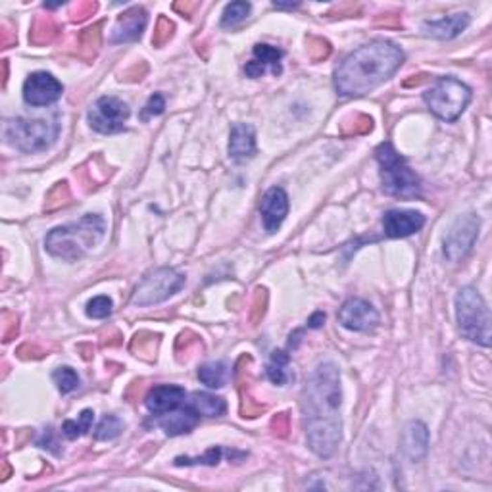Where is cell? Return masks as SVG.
I'll use <instances>...</instances> for the list:
<instances>
[{
  "label": "cell",
  "mask_w": 492,
  "mask_h": 492,
  "mask_svg": "<svg viewBox=\"0 0 492 492\" xmlns=\"http://www.w3.org/2000/svg\"><path fill=\"white\" fill-rule=\"evenodd\" d=\"M340 373L333 362L319 363L302 392V415L308 446L319 458L333 456L342 434Z\"/></svg>",
  "instance_id": "cell-1"
},
{
  "label": "cell",
  "mask_w": 492,
  "mask_h": 492,
  "mask_svg": "<svg viewBox=\"0 0 492 492\" xmlns=\"http://www.w3.org/2000/svg\"><path fill=\"white\" fill-rule=\"evenodd\" d=\"M404 62V52L391 41L377 39L348 54L335 72L340 96H362L391 79Z\"/></svg>",
  "instance_id": "cell-2"
},
{
  "label": "cell",
  "mask_w": 492,
  "mask_h": 492,
  "mask_svg": "<svg viewBox=\"0 0 492 492\" xmlns=\"http://www.w3.org/2000/svg\"><path fill=\"white\" fill-rule=\"evenodd\" d=\"M106 235V219L101 214H87L77 224L52 229L46 239V252L65 261H75L91 252Z\"/></svg>",
  "instance_id": "cell-3"
},
{
  "label": "cell",
  "mask_w": 492,
  "mask_h": 492,
  "mask_svg": "<svg viewBox=\"0 0 492 492\" xmlns=\"http://www.w3.org/2000/svg\"><path fill=\"white\" fill-rule=\"evenodd\" d=\"M456 319L460 331L479 347H491V311L473 287H463L456 297Z\"/></svg>",
  "instance_id": "cell-4"
},
{
  "label": "cell",
  "mask_w": 492,
  "mask_h": 492,
  "mask_svg": "<svg viewBox=\"0 0 492 492\" xmlns=\"http://www.w3.org/2000/svg\"><path fill=\"white\" fill-rule=\"evenodd\" d=\"M375 156L381 166V181L387 195L399 198H415L421 195L420 177L410 169L404 156H400L391 143L377 146Z\"/></svg>",
  "instance_id": "cell-5"
},
{
  "label": "cell",
  "mask_w": 492,
  "mask_h": 492,
  "mask_svg": "<svg viewBox=\"0 0 492 492\" xmlns=\"http://www.w3.org/2000/svg\"><path fill=\"white\" fill-rule=\"evenodd\" d=\"M58 133L60 125L56 116L51 119L15 117V119H8L4 127V137L8 143L22 153H43L56 143Z\"/></svg>",
  "instance_id": "cell-6"
},
{
  "label": "cell",
  "mask_w": 492,
  "mask_h": 492,
  "mask_svg": "<svg viewBox=\"0 0 492 492\" xmlns=\"http://www.w3.org/2000/svg\"><path fill=\"white\" fill-rule=\"evenodd\" d=\"M429 110L442 122H456L471 101V89L456 77H441L423 94Z\"/></svg>",
  "instance_id": "cell-7"
},
{
  "label": "cell",
  "mask_w": 492,
  "mask_h": 492,
  "mask_svg": "<svg viewBox=\"0 0 492 492\" xmlns=\"http://www.w3.org/2000/svg\"><path fill=\"white\" fill-rule=\"evenodd\" d=\"M183 287H185V276L175 271L174 268L153 269L137 285V289L133 292V304L141 308L160 304L169 297L177 294Z\"/></svg>",
  "instance_id": "cell-8"
},
{
  "label": "cell",
  "mask_w": 492,
  "mask_h": 492,
  "mask_svg": "<svg viewBox=\"0 0 492 492\" xmlns=\"http://www.w3.org/2000/svg\"><path fill=\"white\" fill-rule=\"evenodd\" d=\"M129 106L116 96H102L89 110V123L94 131L102 135H114L125 129L129 117Z\"/></svg>",
  "instance_id": "cell-9"
},
{
  "label": "cell",
  "mask_w": 492,
  "mask_h": 492,
  "mask_svg": "<svg viewBox=\"0 0 492 492\" xmlns=\"http://www.w3.org/2000/svg\"><path fill=\"white\" fill-rule=\"evenodd\" d=\"M479 217L475 214H465L458 217L456 224L450 227L448 235L444 239V256L450 261H460L471 252L479 235Z\"/></svg>",
  "instance_id": "cell-10"
},
{
  "label": "cell",
  "mask_w": 492,
  "mask_h": 492,
  "mask_svg": "<svg viewBox=\"0 0 492 492\" xmlns=\"http://www.w3.org/2000/svg\"><path fill=\"white\" fill-rule=\"evenodd\" d=\"M64 93V87L54 75L46 72L31 73L23 83V101L30 106H48L58 101Z\"/></svg>",
  "instance_id": "cell-11"
},
{
  "label": "cell",
  "mask_w": 492,
  "mask_h": 492,
  "mask_svg": "<svg viewBox=\"0 0 492 492\" xmlns=\"http://www.w3.org/2000/svg\"><path fill=\"white\" fill-rule=\"evenodd\" d=\"M340 325L347 327L350 331L368 333L375 329L379 323V313L373 306L362 300V298H350L339 310Z\"/></svg>",
  "instance_id": "cell-12"
},
{
  "label": "cell",
  "mask_w": 492,
  "mask_h": 492,
  "mask_svg": "<svg viewBox=\"0 0 492 492\" xmlns=\"http://www.w3.org/2000/svg\"><path fill=\"white\" fill-rule=\"evenodd\" d=\"M260 214L264 227L268 233H277L285 217L289 214V196L281 187H271L261 196Z\"/></svg>",
  "instance_id": "cell-13"
},
{
  "label": "cell",
  "mask_w": 492,
  "mask_h": 492,
  "mask_svg": "<svg viewBox=\"0 0 492 492\" xmlns=\"http://www.w3.org/2000/svg\"><path fill=\"white\" fill-rule=\"evenodd\" d=\"M425 225V216L413 210H391L383 216V229L391 239H404Z\"/></svg>",
  "instance_id": "cell-14"
},
{
  "label": "cell",
  "mask_w": 492,
  "mask_h": 492,
  "mask_svg": "<svg viewBox=\"0 0 492 492\" xmlns=\"http://www.w3.org/2000/svg\"><path fill=\"white\" fill-rule=\"evenodd\" d=\"M187 399V392L177 384H158L153 391L146 394L145 404L148 412L154 415H166L174 412Z\"/></svg>",
  "instance_id": "cell-15"
},
{
  "label": "cell",
  "mask_w": 492,
  "mask_h": 492,
  "mask_svg": "<svg viewBox=\"0 0 492 492\" xmlns=\"http://www.w3.org/2000/svg\"><path fill=\"white\" fill-rule=\"evenodd\" d=\"M145 8L133 6L127 12H123L117 18L114 31H112V43H129V41H137L138 37L143 35V31L146 27Z\"/></svg>",
  "instance_id": "cell-16"
},
{
  "label": "cell",
  "mask_w": 492,
  "mask_h": 492,
  "mask_svg": "<svg viewBox=\"0 0 492 492\" xmlns=\"http://www.w3.org/2000/svg\"><path fill=\"white\" fill-rule=\"evenodd\" d=\"M283 51L271 46V44L258 43L254 46V58L245 65V72L248 77H261L268 67H271L273 75L281 73Z\"/></svg>",
  "instance_id": "cell-17"
},
{
  "label": "cell",
  "mask_w": 492,
  "mask_h": 492,
  "mask_svg": "<svg viewBox=\"0 0 492 492\" xmlns=\"http://www.w3.org/2000/svg\"><path fill=\"white\" fill-rule=\"evenodd\" d=\"M402 448L412 462H420L427 456L429 431L423 421H410L402 434Z\"/></svg>",
  "instance_id": "cell-18"
},
{
  "label": "cell",
  "mask_w": 492,
  "mask_h": 492,
  "mask_svg": "<svg viewBox=\"0 0 492 492\" xmlns=\"http://www.w3.org/2000/svg\"><path fill=\"white\" fill-rule=\"evenodd\" d=\"M256 154V135L252 125L248 123H235L229 135V156L235 162H245Z\"/></svg>",
  "instance_id": "cell-19"
},
{
  "label": "cell",
  "mask_w": 492,
  "mask_h": 492,
  "mask_svg": "<svg viewBox=\"0 0 492 492\" xmlns=\"http://www.w3.org/2000/svg\"><path fill=\"white\" fill-rule=\"evenodd\" d=\"M470 25V14H454L436 22L423 23V33L434 39H454Z\"/></svg>",
  "instance_id": "cell-20"
},
{
  "label": "cell",
  "mask_w": 492,
  "mask_h": 492,
  "mask_svg": "<svg viewBox=\"0 0 492 492\" xmlns=\"http://www.w3.org/2000/svg\"><path fill=\"white\" fill-rule=\"evenodd\" d=\"M196 423H198V413L190 406H187L185 410L177 408L174 412L162 415L160 427L164 429L166 434H169V436H177V434L190 433L196 427Z\"/></svg>",
  "instance_id": "cell-21"
},
{
  "label": "cell",
  "mask_w": 492,
  "mask_h": 492,
  "mask_svg": "<svg viewBox=\"0 0 492 492\" xmlns=\"http://www.w3.org/2000/svg\"><path fill=\"white\" fill-rule=\"evenodd\" d=\"M188 406H190L198 415H204V417H221V415L227 412L225 400L221 399V396L210 394V392H195V394L190 396Z\"/></svg>",
  "instance_id": "cell-22"
},
{
  "label": "cell",
  "mask_w": 492,
  "mask_h": 492,
  "mask_svg": "<svg viewBox=\"0 0 492 492\" xmlns=\"http://www.w3.org/2000/svg\"><path fill=\"white\" fill-rule=\"evenodd\" d=\"M227 377H229V368L224 362H210L198 368V379L210 389H221L227 383Z\"/></svg>",
  "instance_id": "cell-23"
},
{
  "label": "cell",
  "mask_w": 492,
  "mask_h": 492,
  "mask_svg": "<svg viewBox=\"0 0 492 492\" xmlns=\"http://www.w3.org/2000/svg\"><path fill=\"white\" fill-rule=\"evenodd\" d=\"M94 413L93 410H83L79 415V420H65L64 425H62V433H64L65 439L70 441H75L83 434H87L91 431V425H93Z\"/></svg>",
  "instance_id": "cell-24"
},
{
  "label": "cell",
  "mask_w": 492,
  "mask_h": 492,
  "mask_svg": "<svg viewBox=\"0 0 492 492\" xmlns=\"http://www.w3.org/2000/svg\"><path fill=\"white\" fill-rule=\"evenodd\" d=\"M60 33V27L52 18H39L35 22V27L31 30V43L33 44H46L52 43Z\"/></svg>",
  "instance_id": "cell-25"
},
{
  "label": "cell",
  "mask_w": 492,
  "mask_h": 492,
  "mask_svg": "<svg viewBox=\"0 0 492 492\" xmlns=\"http://www.w3.org/2000/svg\"><path fill=\"white\" fill-rule=\"evenodd\" d=\"M160 335L148 333V331H141L135 335V339L131 342V350L145 360H153L156 356V348H158Z\"/></svg>",
  "instance_id": "cell-26"
},
{
  "label": "cell",
  "mask_w": 492,
  "mask_h": 492,
  "mask_svg": "<svg viewBox=\"0 0 492 492\" xmlns=\"http://www.w3.org/2000/svg\"><path fill=\"white\" fill-rule=\"evenodd\" d=\"M101 30L102 23H96L79 35V52L83 58H94V54L101 46Z\"/></svg>",
  "instance_id": "cell-27"
},
{
  "label": "cell",
  "mask_w": 492,
  "mask_h": 492,
  "mask_svg": "<svg viewBox=\"0 0 492 492\" xmlns=\"http://www.w3.org/2000/svg\"><path fill=\"white\" fill-rule=\"evenodd\" d=\"M250 4L248 2H231L229 6L224 10L221 15V27L229 30V27H237L239 23H242L250 14Z\"/></svg>",
  "instance_id": "cell-28"
},
{
  "label": "cell",
  "mask_w": 492,
  "mask_h": 492,
  "mask_svg": "<svg viewBox=\"0 0 492 492\" xmlns=\"http://www.w3.org/2000/svg\"><path fill=\"white\" fill-rule=\"evenodd\" d=\"M373 129V122L371 117L363 116V114H356V116L348 117L340 123V133L344 137H356V135H365Z\"/></svg>",
  "instance_id": "cell-29"
},
{
  "label": "cell",
  "mask_w": 492,
  "mask_h": 492,
  "mask_svg": "<svg viewBox=\"0 0 492 492\" xmlns=\"http://www.w3.org/2000/svg\"><path fill=\"white\" fill-rule=\"evenodd\" d=\"M289 363V354L283 350H276L271 354V362L268 363V377L271 379V383L285 384L287 381V373H285V365Z\"/></svg>",
  "instance_id": "cell-30"
},
{
  "label": "cell",
  "mask_w": 492,
  "mask_h": 492,
  "mask_svg": "<svg viewBox=\"0 0 492 492\" xmlns=\"http://www.w3.org/2000/svg\"><path fill=\"white\" fill-rule=\"evenodd\" d=\"M52 379H54V383H56V387H58V391L62 392V394L73 392L79 387V375H77L72 368H67V365L56 369V371L52 373Z\"/></svg>",
  "instance_id": "cell-31"
},
{
  "label": "cell",
  "mask_w": 492,
  "mask_h": 492,
  "mask_svg": "<svg viewBox=\"0 0 492 492\" xmlns=\"http://www.w3.org/2000/svg\"><path fill=\"white\" fill-rule=\"evenodd\" d=\"M123 431V421L117 415H106L94 431L96 441H112Z\"/></svg>",
  "instance_id": "cell-32"
},
{
  "label": "cell",
  "mask_w": 492,
  "mask_h": 492,
  "mask_svg": "<svg viewBox=\"0 0 492 492\" xmlns=\"http://www.w3.org/2000/svg\"><path fill=\"white\" fill-rule=\"evenodd\" d=\"M67 202H70V187H67V183H56V187L52 188L51 193H48V196H46L44 210L54 212L58 210V208H62V206H65Z\"/></svg>",
  "instance_id": "cell-33"
},
{
  "label": "cell",
  "mask_w": 492,
  "mask_h": 492,
  "mask_svg": "<svg viewBox=\"0 0 492 492\" xmlns=\"http://www.w3.org/2000/svg\"><path fill=\"white\" fill-rule=\"evenodd\" d=\"M221 454H224V450L219 448V446H216V448L208 450L204 456L175 458V465H200V463H202V465H216V463H219V460H221Z\"/></svg>",
  "instance_id": "cell-34"
},
{
  "label": "cell",
  "mask_w": 492,
  "mask_h": 492,
  "mask_svg": "<svg viewBox=\"0 0 492 492\" xmlns=\"http://www.w3.org/2000/svg\"><path fill=\"white\" fill-rule=\"evenodd\" d=\"M266 306H268V290L258 289L254 290V298H252V308H250V323L252 325H258L266 313Z\"/></svg>",
  "instance_id": "cell-35"
},
{
  "label": "cell",
  "mask_w": 492,
  "mask_h": 492,
  "mask_svg": "<svg viewBox=\"0 0 492 492\" xmlns=\"http://www.w3.org/2000/svg\"><path fill=\"white\" fill-rule=\"evenodd\" d=\"M112 300L108 297H94L93 300H89L87 304V316L93 319H104L112 313Z\"/></svg>",
  "instance_id": "cell-36"
},
{
  "label": "cell",
  "mask_w": 492,
  "mask_h": 492,
  "mask_svg": "<svg viewBox=\"0 0 492 492\" xmlns=\"http://www.w3.org/2000/svg\"><path fill=\"white\" fill-rule=\"evenodd\" d=\"M174 30H175L174 23L169 22L166 15H162V18L158 20V23H156V31H154V35H153L154 46H164V44L174 37Z\"/></svg>",
  "instance_id": "cell-37"
},
{
  "label": "cell",
  "mask_w": 492,
  "mask_h": 492,
  "mask_svg": "<svg viewBox=\"0 0 492 492\" xmlns=\"http://www.w3.org/2000/svg\"><path fill=\"white\" fill-rule=\"evenodd\" d=\"M308 54L313 62H319V60H325L329 54H331V44L325 39H319V37H310L308 39Z\"/></svg>",
  "instance_id": "cell-38"
},
{
  "label": "cell",
  "mask_w": 492,
  "mask_h": 492,
  "mask_svg": "<svg viewBox=\"0 0 492 492\" xmlns=\"http://www.w3.org/2000/svg\"><path fill=\"white\" fill-rule=\"evenodd\" d=\"M164 108H166V101H164V96L162 94H153L150 98H148V102L145 104V108H143V112H141V117L143 119H148V117H154V116H160L162 112H164Z\"/></svg>",
  "instance_id": "cell-39"
},
{
  "label": "cell",
  "mask_w": 492,
  "mask_h": 492,
  "mask_svg": "<svg viewBox=\"0 0 492 492\" xmlns=\"http://www.w3.org/2000/svg\"><path fill=\"white\" fill-rule=\"evenodd\" d=\"M96 10H98L96 2H79V4L73 6L72 20L73 22H83V20H87L89 15H93Z\"/></svg>",
  "instance_id": "cell-40"
},
{
  "label": "cell",
  "mask_w": 492,
  "mask_h": 492,
  "mask_svg": "<svg viewBox=\"0 0 492 492\" xmlns=\"http://www.w3.org/2000/svg\"><path fill=\"white\" fill-rule=\"evenodd\" d=\"M2 321H4V325H2V339H4V342H8V340H12L18 335V318H15L14 313H10V311H4L2 313Z\"/></svg>",
  "instance_id": "cell-41"
},
{
  "label": "cell",
  "mask_w": 492,
  "mask_h": 492,
  "mask_svg": "<svg viewBox=\"0 0 492 492\" xmlns=\"http://www.w3.org/2000/svg\"><path fill=\"white\" fill-rule=\"evenodd\" d=\"M271 429L276 431V434H279V436H287V433H289V415L287 413H279L277 417H273V421H271Z\"/></svg>",
  "instance_id": "cell-42"
},
{
  "label": "cell",
  "mask_w": 492,
  "mask_h": 492,
  "mask_svg": "<svg viewBox=\"0 0 492 492\" xmlns=\"http://www.w3.org/2000/svg\"><path fill=\"white\" fill-rule=\"evenodd\" d=\"M52 434H54V433H52V429H48V431H46V433L43 434V439L39 441V446H41V448L52 450L54 454H60L58 450L54 448V446H58V442L54 441V436H52Z\"/></svg>",
  "instance_id": "cell-43"
},
{
  "label": "cell",
  "mask_w": 492,
  "mask_h": 492,
  "mask_svg": "<svg viewBox=\"0 0 492 492\" xmlns=\"http://www.w3.org/2000/svg\"><path fill=\"white\" fill-rule=\"evenodd\" d=\"M323 321H325V313H323V311H316V313L308 319V327H310V329H319V327L323 325Z\"/></svg>",
  "instance_id": "cell-44"
},
{
  "label": "cell",
  "mask_w": 492,
  "mask_h": 492,
  "mask_svg": "<svg viewBox=\"0 0 492 492\" xmlns=\"http://www.w3.org/2000/svg\"><path fill=\"white\" fill-rule=\"evenodd\" d=\"M379 25H400V20L399 18H394V15H389V18H377L375 20Z\"/></svg>",
  "instance_id": "cell-45"
},
{
  "label": "cell",
  "mask_w": 492,
  "mask_h": 492,
  "mask_svg": "<svg viewBox=\"0 0 492 492\" xmlns=\"http://www.w3.org/2000/svg\"><path fill=\"white\" fill-rule=\"evenodd\" d=\"M174 8H175V10H177V12H183V14L188 15V12H190V10L195 8V4H190V6H188V4H181V2H177V4H175Z\"/></svg>",
  "instance_id": "cell-46"
},
{
  "label": "cell",
  "mask_w": 492,
  "mask_h": 492,
  "mask_svg": "<svg viewBox=\"0 0 492 492\" xmlns=\"http://www.w3.org/2000/svg\"><path fill=\"white\" fill-rule=\"evenodd\" d=\"M273 6H276V8H297L298 4H277V2H276Z\"/></svg>",
  "instance_id": "cell-47"
},
{
  "label": "cell",
  "mask_w": 492,
  "mask_h": 492,
  "mask_svg": "<svg viewBox=\"0 0 492 492\" xmlns=\"http://www.w3.org/2000/svg\"><path fill=\"white\" fill-rule=\"evenodd\" d=\"M8 475H10V467H8V463H4V473H2V479H8Z\"/></svg>",
  "instance_id": "cell-48"
}]
</instances>
